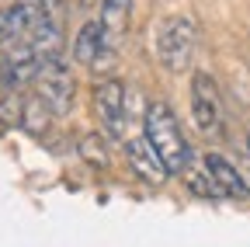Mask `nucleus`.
<instances>
[{
  "label": "nucleus",
  "instance_id": "14",
  "mask_svg": "<svg viewBox=\"0 0 250 247\" xmlns=\"http://www.w3.org/2000/svg\"><path fill=\"white\" fill-rule=\"evenodd\" d=\"M80 153H83V160H94V164H101V167L108 164V143L101 136H94V133L80 139Z\"/></svg>",
  "mask_w": 250,
  "mask_h": 247
},
{
  "label": "nucleus",
  "instance_id": "1",
  "mask_svg": "<svg viewBox=\"0 0 250 247\" xmlns=\"http://www.w3.org/2000/svg\"><path fill=\"white\" fill-rule=\"evenodd\" d=\"M143 136L156 150V157L164 160L167 174H184L188 171V164H191V146H188V136L181 129L174 108L164 98H149L146 118H143Z\"/></svg>",
  "mask_w": 250,
  "mask_h": 247
},
{
  "label": "nucleus",
  "instance_id": "6",
  "mask_svg": "<svg viewBox=\"0 0 250 247\" xmlns=\"http://www.w3.org/2000/svg\"><path fill=\"white\" fill-rule=\"evenodd\" d=\"M115 59H118V52L104 42L101 24L98 21H83L77 39H73V63L87 67L90 73H108L115 67Z\"/></svg>",
  "mask_w": 250,
  "mask_h": 247
},
{
  "label": "nucleus",
  "instance_id": "13",
  "mask_svg": "<svg viewBox=\"0 0 250 247\" xmlns=\"http://www.w3.org/2000/svg\"><path fill=\"white\" fill-rule=\"evenodd\" d=\"M184 178H188V188H191L195 195H202V199H223V192L215 188V181H212V174L205 171V164L198 167L195 160L188 164V171H184Z\"/></svg>",
  "mask_w": 250,
  "mask_h": 247
},
{
  "label": "nucleus",
  "instance_id": "2",
  "mask_svg": "<svg viewBox=\"0 0 250 247\" xmlns=\"http://www.w3.org/2000/svg\"><path fill=\"white\" fill-rule=\"evenodd\" d=\"M156 63L167 73H184L191 70V59L198 49V24L191 14H167L156 28Z\"/></svg>",
  "mask_w": 250,
  "mask_h": 247
},
{
  "label": "nucleus",
  "instance_id": "16",
  "mask_svg": "<svg viewBox=\"0 0 250 247\" xmlns=\"http://www.w3.org/2000/svg\"><path fill=\"white\" fill-rule=\"evenodd\" d=\"M247 157H250V136H247Z\"/></svg>",
  "mask_w": 250,
  "mask_h": 247
},
{
  "label": "nucleus",
  "instance_id": "4",
  "mask_svg": "<svg viewBox=\"0 0 250 247\" xmlns=\"http://www.w3.org/2000/svg\"><path fill=\"white\" fill-rule=\"evenodd\" d=\"M191 122L205 139H215L223 133V98L208 70H195L191 77Z\"/></svg>",
  "mask_w": 250,
  "mask_h": 247
},
{
  "label": "nucleus",
  "instance_id": "10",
  "mask_svg": "<svg viewBox=\"0 0 250 247\" xmlns=\"http://www.w3.org/2000/svg\"><path fill=\"white\" fill-rule=\"evenodd\" d=\"M31 21H35V4H31V0H18V4L0 7V49L28 42Z\"/></svg>",
  "mask_w": 250,
  "mask_h": 247
},
{
  "label": "nucleus",
  "instance_id": "11",
  "mask_svg": "<svg viewBox=\"0 0 250 247\" xmlns=\"http://www.w3.org/2000/svg\"><path fill=\"white\" fill-rule=\"evenodd\" d=\"M205 171L212 174V181H215V188L223 192V199H247L250 195V184L240 178V171L223 157V153H205Z\"/></svg>",
  "mask_w": 250,
  "mask_h": 247
},
{
  "label": "nucleus",
  "instance_id": "15",
  "mask_svg": "<svg viewBox=\"0 0 250 247\" xmlns=\"http://www.w3.org/2000/svg\"><path fill=\"white\" fill-rule=\"evenodd\" d=\"M77 4H80V7H87V4H90V0H77Z\"/></svg>",
  "mask_w": 250,
  "mask_h": 247
},
{
  "label": "nucleus",
  "instance_id": "9",
  "mask_svg": "<svg viewBox=\"0 0 250 247\" xmlns=\"http://www.w3.org/2000/svg\"><path fill=\"white\" fill-rule=\"evenodd\" d=\"M101 24V35L104 42L118 52L125 35H129V28H132V0H101V7H98V18H94Z\"/></svg>",
  "mask_w": 250,
  "mask_h": 247
},
{
  "label": "nucleus",
  "instance_id": "7",
  "mask_svg": "<svg viewBox=\"0 0 250 247\" xmlns=\"http://www.w3.org/2000/svg\"><path fill=\"white\" fill-rule=\"evenodd\" d=\"M39 56L28 42H18L11 49H4V59H0V84L4 90H21L28 84H35L39 77Z\"/></svg>",
  "mask_w": 250,
  "mask_h": 247
},
{
  "label": "nucleus",
  "instance_id": "12",
  "mask_svg": "<svg viewBox=\"0 0 250 247\" xmlns=\"http://www.w3.org/2000/svg\"><path fill=\"white\" fill-rule=\"evenodd\" d=\"M52 122H56V115L49 112V105H45L39 94L21 98V122H18V126H24V133H31V136H45V133L52 129Z\"/></svg>",
  "mask_w": 250,
  "mask_h": 247
},
{
  "label": "nucleus",
  "instance_id": "3",
  "mask_svg": "<svg viewBox=\"0 0 250 247\" xmlns=\"http://www.w3.org/2000/svg\"><path fill=\"white\" fill-rule=\"evenodd\" d=\"M35 94L49 105V112L56 118H66L77 105V77L66 67V59H49L39 67L35 77Z\"/></svg>",
  "mask_w": 250,
  "mask_h": 247
},
{
  "label": "nucleus",
  "instance_id": "5",
  "mask_svg": "<svg viewBox=\"0 0 250 247\" xmlns=\"http://www.w3.org/2000/svg\"><path fill=\"white\" fill-rule=\"evenodd\" d=\"M94 108H98V122L104 129V139H125L129 129V98H125V84L108 77L94 90Z\"/></svg>",
  "mask_w": 250,
  "mask_h": 247
},
{
  "label": "nucleus",
  "instance_id": "8",
  "mask_svg": "<svg viewBox=\"0 0 250 247\" xmlns=\"http://www.w3.org/2000/svg\"><path fill=\"white\" fill-rule=\"evenodd\" d=\"M125 160H129V167L136 171V178L146 181V184H164L167 181V167H164L160 157H156V150L149 146L146 136L125 139Z\"/></svg>",
  "mask_w": 250,
  "mask_h": 247
}]
</instances>
